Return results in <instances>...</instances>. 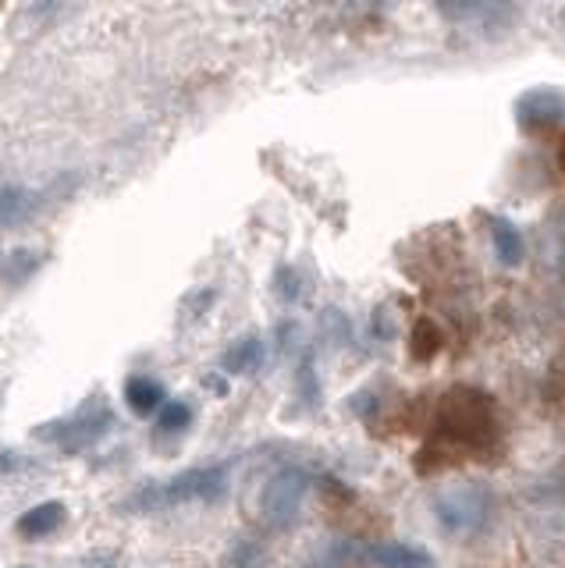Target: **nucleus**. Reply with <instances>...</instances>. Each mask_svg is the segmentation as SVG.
Here are the masks:
<instances>
[{"instance_id":"nucleus-1","label":"nucleus","mask_w":565,"mask_h":568,"mask_svg":"<svg viewBox=\"0 0 565 568\" xmlns=\"http://www.w3.org/2000/svg\"><path fill=\"white\" fill-rule=\"evenodd\" d=\"M228 490V466H200V469H185L171 479H161V484H147L135 494L125 497V511L147 515V511H164L174 505H210L224 497Z\"/></svg>"},{"instance_id":"nucleus-2","label":"nucleus","mask_w":565,"mask_h":568,"mask_svg":"<svg viewBox=\"0 0 565 568\" xmlns=\"http://www.w3.org/2000/svg\"><path fill=\"white\" fill-rule=\"evenodd\" d=\"M114 423H118L114 408L97 395L85 405H79L75 413L40 423L37 430H32V437H37L40 444H47V448H58L61 455L75 458L82 452L97 448V444L114 430Z\"/></svg>"},{"instance_id":"nucleus-3","label":"nucleus","mask_w":565,"mask_h":568,"mask_svg":"<svg viewBox=\"0 0 565 568\" xmlns=\"http://www.w3.org/2000/svg\"><path fill=\"white\" fill-rule=\"evenodd\" d=\"M441 434L458 440V444H473V448H484L487 437L494 434V413L491 402L481 390H452L441 405Z\"/></svg>"},{"instance_id":"nucleus-4","label":"nucleus","mask_w":565,"mask_h":568,"mask_svg":"<svg viewBox=\"0 0 565 568\" xmlns=\"http://www.w3.org/2000/svg\"><path fill=\"white\" fill-rule=\"evenodd\" d=\"M58 195V185L50 189H29V185H0V227H14L32 221Z\"/></svg>"},{"instance_id":"nucleus-5","label":"nucleus","mask_w":565,"mask_h":568,"mask_svg":"<svg viewBox=\"0 0 565 568\" xmlns=\"http://www.w3.org/2000/svg\"><path fill=\"white\" fill-rule=\"evenodd\" d=\"M299 501H303V479L295 473H281L274 476L268 490H263V519L271 523H289Z\"/></svg>"},{"instance_id":"nucleus-6","label":"nucleus","mask_w":565,"mask_h":568,"mask_svg":"<svg viewBox=\"0 0 565 568\" xmlns=\"http://www.w3.org/2000/svg\"><path fill=\"white\" fill-rule=\"evenodd\" d=\"M437 515L441 523L448 529H473L484 523L487 515V501L481 490H466V494H452V497H441L437 501Z\"/></svg>"},{"instance_id":"nucleus-7","label":"nucleus","mask_w":565,"mask_h":568,"mask_svg":"<svg viewBox=\"0 0 565 568\" xmlns=\"http://www.w3.org/2000/svg\"><path fill=\"white\" fill-rule=\"evenodd\" d=\"M64 523H68L64 501H40L19 515L14 529H19V537H26V540H43V537H54Z\"/></svg>"},{"instance_id":"nucleus-8","label":"nucleus","mask_w":565,"mask_h":568,"mask_svg":"<svg viewBox=\"0 0 565 568\" xmlns=\"http://www.w3.org/2000/svg\"><path fill=\"white\" fill-rule=\"evenodd\" d=\"M125 405L135 416H153L157 408L168 405V390L161 381L150 377V373H132L125 381Z\"/></svg>"},{"instance_id":"nucleus-9","label":"nucleus","mask_w":565,"mask_h":568,"mask_svg":"<svg viewBox=\"0 0 565 568\" xmlns=\"http://www.w3.org/2000/svg\"><path fill=\"white\" fill-rule=\"evenodd\" d=\"M47 263V253L43 248H11V253L0 260V277H4V284H26L32 274L40 271V266Z\"/></svg>"},{"instance_id":"nucleus-10","label":"nucleus","mask_w":565,"mask_h":568,"mask_svg":"<svg viewBox=\"0 0 565 568\" xmlns=\"http://www.w3.org/2000/svg\"><path fill=\"white\" fill-rule=\"evenodd\" d=\"M491 242H494V253H498V260L505 266H519L523 263V256H526L523 235L505 217H491Z\"/></svg>"},{"instance_id":"nucleus-11","label":"nucleus","mask_w":565,"mask_h":568,"mask_svg":"<svg viewBox=\"0 0 565 568\" xmlns=\"http://www.w3.org/2000/svg\"><path fill=\"white\" fill-rule=\"evenodd\" d=\"M260 363H263V342L256 334H245L239 342H232V348H228L221 359L224 373H253L260 369Z\"/></svg>"},{"instance_id":"nucleus-12","label":"nucleus","mask_w":565,"mask_h":568,"mask_svg":"<svg viewBox=\"0 0 565 568\" xmlns=\"http://www.w3.org/2000/svg\"><path fill=\"white\" fill-rule=\"evenodd\" d=\"M192 405L185 402V398H174V402H168L164 408H161V416H157V426H153V437L157 440H171V437H182L189 426H192Z\"/></svg>"},{"instance_id":"nucleus-13","label":"nucleus","mask_w":565,"mask_h":568,"mask_svg":"<svg viewBox=\"0 0 565 568\" xmlns=\"http://www.w3.org/2000/svg\"><path fill=\"white\" fill-rule=\"evenodd\" d=\"M374 561L381 568H431V558L410 544H381L374 547Z\"/></svg>"},{"instance_id":"nucleus-14","label":"nucleus","mask_w":565,"mask_h":568,"mask_svg":"<svg viewBox=\"0 0 565 568\" xmlns=\"http://www.w3.org/2000/svg\"><path fill=\"white\" fill-rule=\"evenodd\" d=\"M410 348H413V359H420V363H431L434 355L441 352V334H437V327L431 324V320H416Z\"/></svg>"},{"instance_id":"nucleus-15","label":"nucleus","mask_w":565,"mask_h":568,"mask_svg":"<svg viewBox=\"0 0 565 568\" xmlns=\"http://www.w3.org/2000/svg\"><path fill=\"white\" fill-rule=\"evenodd\" d=\"M22 466H29V458H22L19 452H11V448H4V452H0V476H11V473H19Z\"/></svg>"},{"instance_id":"nucleus-16","label":"nucleus","mask_w":565,"mask_h":568,"mask_svg":"<svg viewBox=\"0 0 565 568\" xmlns=\"http://www.w3.org/2000/svg\"><path fill=\"white\" fill-rule=\"evenodd\" d=\"M562 168H565V150H562Z\"/></svg>"},{"instance_id":"nucleus-17","label":"nucleus","mask_w":565,"mask_h":568,"mask_svg":"<svg viewBox=\"0 0 565 568\" xmlns=\"http://www.w3.org/2000/svg\"><path fill=\"white\" fill-rule=\"evenodd\" d=\"M14 568H29V565H14Z\"/></svg>"}]
</instances>
